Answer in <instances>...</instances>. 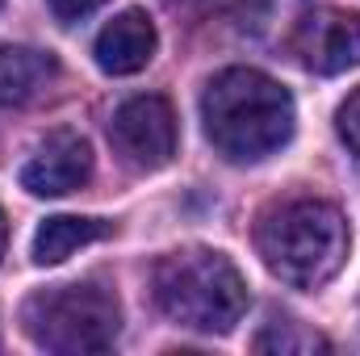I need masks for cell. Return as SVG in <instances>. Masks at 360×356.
Returning a JSON list of instances; mask_svg holds the SVG:
<instances>
[{
  "label": "cell",
  "mask_w": 360,
  "mask_h": 356,
  "mask_svg": "<svg viewBox=\"0 0 360 356\" xmlns=\"http://www.w3.org/2000/svg\"><path fill=\"white\" fill-rule=\"evenodd\" d=\"M201 122L222 160L256 164L289 143L293 96L256 68H226L201 92Z\"/></svg>",
  "instance_id": "cell-1"
},
{
  "label": "cell",
  "mask_w": 360,
  "mask_h": 356,
  "mask_svg": "<svg viewBox=\"0 0 360 356\" xmlns=\"http://www.w3.org/2000/svg\"><path fill=\"white\" fill-rule=\"evenodd\" d=\"M256 252L276 281L323 289L348 260V218L319 197L281 201L256 222Z\"/></svg>",
  "instance_id": "cell-2"
},
{
  "label": "cell",
  "mask_w": 360,
  "mask_h": 356,
  "mask_svg": "<svg viewBox=\"0 0 360 356\" xmlns=\"http://www.w3.org/2000/svg\"><path fill=\"white\" fill-rule=\"evenodd\" d=\"M151 289L172 323L205 336L235 331V323L248 310V285L239 268L210 248H184L164 256L151 272Z\"/></svg>",
  "instance_id": "cell-3"
},
{
  "label": "cell",
  "mask_w": 360,
  "mask_h": 356,
  "mask_svg": "<svg viewBox=\"0 0 360 356\" xmlns=\"http://www.w3.org/2000/svg\"><path fill=\"white\" fill-rule=\"evenodd\" d=\"M21 327L46 352H109L122 331V310H117V298L96 281L51 285L25 298Z\"/></svg>",
  "instance_id": "cell-4"
},
{
  "label": "cell",
  "mask_w": 360,
  "mask_h": 356,
  "mask_svg": "<svg viewBox=\"0 0 360 356\" xmlns=\"http://www.w3.org/2000/svg\"><path fill=\"white\" fill-rule=\"evenodd\" d=\"M109 143L134 172H160L176 155V113L164 96H130L109 122Z\"/></svg>",
  "instance_id": "cell-5"
},
{
  "label": "cell",
  "mask_w": 360,
  "mask_h": 356,
  "mask_svg": "<svg viewBox=\"0 0 360 356\" xmlns=\"http://www.w3.org/2000/svg\"><path fill=\"white\" fill-rule=\"evenodd\" d=\"M293 55L306 72L340 76L360 68V13L344 8H314L293 25Z\"/></svg>",
  "instance_id": "cell-6"
},
{
  "label": "cell",
  "mask_w": 360,
  "mask_h": 356,
  "mask_svg": "<svg viewBox=\"0 0 360 356\" xmlns=\"http://www.w3.org/2000/svg\"><path fill=\"white\" fill-rule=\"evenodd\" d=\"M92 177V147L76 130H51L21 164V189L34 197H63Z\"/></svg>",
  "instance_id": "cell-7"
},
{
  "label": "cell",
  "mask_w": 360,
  "mask_h": 356,
  "mask_svg": "<svg viewBox=\"0 0 360 356\" xmlns=\"http://www.w3.org/2000/svg\"><path fill=\"white\" fill-rule=\"evenodd\" d=\"M160 46V34H155V21L143 13V8H126L117 13L101 34H96V68L109 72V76H134L151 63Z\"/></svg>",
  "instance_id": "cell-8"
},
{
  "label": "cell",
  "mask_w": 360,
  "mask_h": 356,
  "mask_svg": "<svg viewBox=\"0 0 360 356\" xmlns=\"http://www.w3.org/2000/svg\"><path fill=\"white\" fill-rule=\"evenodd\" d=\"M59 76L51 51L34 46H0V105H25Z\"/></svg>",
  "instance_id": "cell-9"
},
{
  "label": "cell",
  "mask_w": 360,
  "mask_h": 356,
  "mask_svg": "<svg viewBox=\"0 0 360 356\" xmlns=\"http://www.w3.org/2000/svg\"><path fill=\"white\" fill-rule=\"evenodd\" d=\"M105 235H109V222H101V218H76V214L46 218L34 231V265H63L72 252L89 248Z\"/></svg>",
  "instance_id": "cell-10"
},
{
  "label": "cell",
  "mask_w": 360,
  "mask_h": 356,
  "mask_svg": "<svg viewBox=\"0 0 360 356\" xmlns=\"http://www.w3.org/2000/svg\"><path fill=\"white\" fill-rule=\"evenodd\" d=\"M256 352H331V344L319 331L285 319V323H269V331L256 340Z\"/></svg>",
  "instance_id": "cell-11"
},
{
  "label": "cell",
  "mask_w": 360,
  "mask_h": 356,
  "mask_svg": "<svg viewBox=\"0 0 360 356\" xmlns=\"http://www.w3.org/2000/svg\"><path fill=\"white\" fill-rule=\"evenodd\" d=\"M335 126H340V139L352 147L360 155V89L340 105V113H335Z\"/></svg>",
  "instance_id": "cell-12"
},
{
  "label": "cell",
  "mask_w": 360,
  "mask_h": 356,
  "mask_svg": "<svg viewBox=\"0 0 360 356\" xmlns=\"http://www.w3.org/2000/svg\"><path fill=\"white\" fill-rule=\"evenodd\" d=\"M46 4H51V13H55L59 21H68V25H72V21H84L89 13H96L105 0H46Z\"/></svg>",
  "instance_id": "cell-13"
},
{
  "label": "cell",
  "mask_w": 360,
  "mask_h": 356,
  "mask_svg": "<svg viewBox=\"0 0 360 356\" xmlns=\"http://www.w3.org/2000/svg\"><path fill=\"white\" fill-rule=\"evenodd\" d=\"M4 239H8V227H4V214H0V256H4Z\"/></svg>",
  "instance_id": "cell-14"
}]
</instances>
